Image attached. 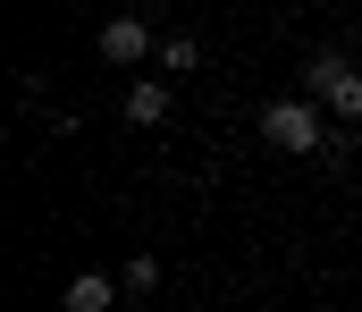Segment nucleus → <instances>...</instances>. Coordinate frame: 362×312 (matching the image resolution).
I'll use <instances>...</instances> for the list:
<instances>
[{
  "label": "nucleus",
  "instance_id": "6e6552de",
  "mask_svg": "<svg viewBox=\"0 0 362 312\" xmlns=\"http://www.w3.org/2000/svg\"><path fill=\"white\" fill-rule=\"evenodd\" d=\"M118 312H144V304H135V296H127V304H118Z\"/></svg>",
  "mask_w": 362,
  "mask_h": 312
},
{
  "label": "nucleus",
  "instance_id": "0eeeda50",
  "mask_svg": "<svg viewBox=\"0 0 362 312\" xmlns=\"http://www.w3.org/2000/svg\"><path fill=\"white\" fill-rule=\"evenodd\" d=\"M152 59H160L169 76H185V68H202V51H194V34H169V42H160Z\"/></svg>",
  "mask_w": 362,
  "mask_h": 312
},
{
  "label": "nucleus",
  "instance_id": "423d86ee",
  "mask_svg": "<svg viewBox=\"0 0 362 312\" xmlns=\"http://www.w3.org/2000/svg\"><path fill=\"white\" fill-rule=\"evenodd\" d=\"M118 287H127V296H135V304H144V296H152V287H160V262H152V253H135V262H127V270H118Z\"/></svg>",
  "mask_w": 362,
  "mask_h": 312
},
{
  "label": "nucleus",
  "instance_id": "7ed1b4c3",
  "mask_svg": "<svg viewBox=\"0 0 362 312\" xmlns=\"http://www.w3.org/2000/svg\"><path fill=\"white\" fill-rule=\"evenodd\" d=\"M93 42H101V59H110V68H135V59H152V51H160L144 17H110V25H101Z\"/></svg>",
  "mask_w": 362,
  "mask_h": 312
},
{
  "label": "nucleus",
  "instance_id": "f257e3e1",
  "mask_svg": "<svg viewBox=\"0 0 362 312\" xmlns=\"http://www.w3.org/2000/svg\"><path fill=\"white\" fill-rule=\"evenodd\" d=\"M253 135H262V144H278V152H320V110H312V93L270 102L262 118H253Z\"/></svg>",
  "mask_w": 362,
  "mask_h": 312
},
{
  "label": "nucleus",
  "instance_id": "39448f33",
  "mask_svg": "<svg viewBox=\"0 0 362 312\" xmlns=\"http://www.w3.org/2000/svg\"><path fill=\"white\" fill-rule=\"evenodd\" d=\"M160 118H169V85H160V76L127 85V127H160Z\"/></svg>",
  "mask_w": 362,
  "mask_h": 312
},
{
  "label": "nucleus",
  "instance_id": "f03ea898",
  "mask_svg": "<svg viewBox=\"0 0 362 312\" xmlns=\"http://www.w3.org/2000/svg\"><path fill=\"white\" fill-rule=\"evenodd\" d=\"M303 93L329 102L337 118H362V68H354V59H337V51H320V59H303Z\"/></svg>",
  "mask_w": 362,
  "mask_h": 312
},
{
  "label": "nucleus",
  "instance_id": "20e7f679",
  "mask_svg": "<svg viewBox=\"0 0 362 312\" xmlns=\"http://www.w3.org/2000/svg\"><path fill=\"white\" fill-rule=\"evenodd\" d=\"M118 296H127V287H118L110 270H76V279H68V312H118Z\"/></svg>",
  "mask_w": 362,
  "mask_h": 312
}]
</instances>
